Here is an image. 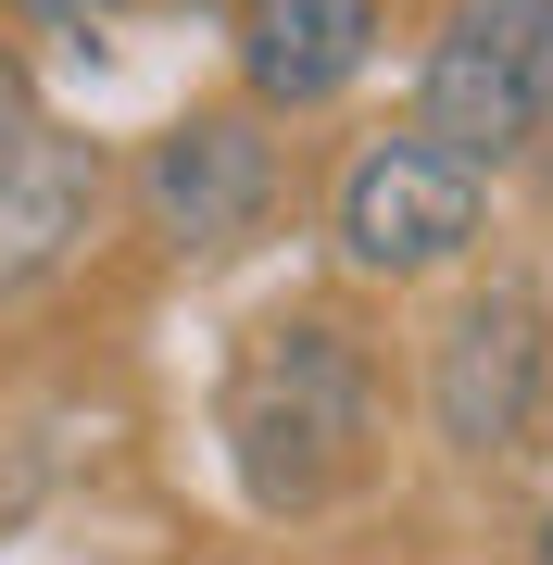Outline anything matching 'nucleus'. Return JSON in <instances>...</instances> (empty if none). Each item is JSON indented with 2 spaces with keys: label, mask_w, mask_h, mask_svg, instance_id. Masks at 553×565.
I'll list each match as a JSON object with an SVG mask.
<instances>
[{
  "label": "nucleus",
  "mask_w": 553,
  "mask_h": 565,
  "mask_svg": "<svg viewBox=\"0 0 553 565\" xmlns=\"http://www.w3.org/2000/svg\"><path fill=\"white\" fill-rule=\"evenodd\" d=\"M541 427H553V403H541Z\"/></svg>",
  "instance_id": "11"
},
{
  "label": "nucleus",
  "mask_w": 553,
  "mask_h": 565,
  "mask_svg": "<svg viewBox=\"0 0 553 565\" xmlns=\"http://www.w3.org/2000/svg\"><path fill=\"white\" fill-rule=\"evenodd\" d=\"M13 25H39V39H88V25H114L126 0H0Z\"/></svg>",
  "instance_id": "8"
},
{
  "label": "nucleus",
  "mask_w": 553,
  "mask_h": 565,
  "mask_svg": "<svg viewBox=\"0 0 553 565\" xmlns=\"http://www.w3.org/2000/svg\"><path fill=\"white\" fill-rule=\"evenodd\" d=\"M390 39L377 0H226V63H240L252 114H328L340 88H365V63Z\"/></svg>",
  "instance_id": "7"
},
{
  "label": "nucleus",
  "mask_w": 553,
  "mask_h": 565,
  "mask_svg": "<svg viewBox=\"0 0 553 565\" xmlns=\"http://www.w3.org/2000/svg\"><path fill=\"white\" fill-rule=\"evenodd\" d=\"M415 126L478 177L529 163L553 139V0H453L415 63Z\"/></svg>",
  "instance_id": "5"
},
{
  "label": "nucleus",
  "mask_w": 553,
  "mask_h": 565,
  "mask_svg": "<svg viewBox=\"0 0 553 565\" xmlns=\"http://www.w3.org/2000/svg\"><path fill=\"white\" fill-rule=\"evenodd\" d=\"M114 214V151L76 139V126H25V139H0V302H25V289H51L63 264L102 239Z\"/></svg>",
  "instance_id": "6"
},
{
  "label": "nucleus",
  "mask_w": 553,
  "mask_h": 565,
  "mask_svg": "<svg viewBox=\"0 0 553 565\" xmlns=\"http://www.w3.org/2000/svg\"><path fill=\"white\" fill-rule=\"evenodd\" d=\"M25 126H39V76H25L13 51H0V139H25Z\"/></svg>",
  "instance_id": "9"
},
{
  "label": "nucleus",
  "mask_w": 553,
  "mask_h": 565,
  "mask_svg": "<svg viewBox=\"0 0 553 565\" xmlns=\"http://www.w3.org/2000/svg\"><path fill=\"white\" fill-rule=\"evenodd\" d=\"M415 403H428V440L453 465H515L541 440L553 403V315L529 277H478L453 289V315L428 327V364H415Z\"/></svg>",
  "instance_id": "4"
},
{
  "label": "nucleus",
  "mask_w": 553,
  "mask_h": 565,
  "mask_svg": "<svg viewBox=\"0 0 553 565\" xmlns=\"http://www.w3.org/2000/svg\"><path fill=\"white\" fill-rule=\"evenodd\" d=\"M529 565H553V515H541V527H529Z\"/></svg>",
  "instance_id": "10"
},
{
  "label": "nucleus",
  "mask_w": 553,
  "mask_h": 565,
  "mask_svg": "<svg viewBox=\"0 0 553 565\" xmlns=\"http://www.w3.org/2000/svg\"><path fill=\"white\" fill-rule=\"evenodd\" d=\"M377 352L352 340V315L328 302H277L240 327V352H226L214 377V440H226V478H240V503L265 527H302L365 490L377 465Z\"/></svg>",
  "instance_id": "1"
},
{
  "label": "nucleus",
  "mask_w": 553,
  "mask_h": 565,
  "mask_svg": "<svg viewBox=\"0 0 553 565\" xmlns=\"http://www.w3.org/2000/svg\"><path fill=\"white\" fill-rule=\"evenodd\" d=\"M478 239H491V177L453 163L428 126L365 139V151L340 163V189H328V252H340V277H365V289L466 277Z\"/></svg>",
  "instance_id": "2"
},
{
  "label": "nucleus",
  "mask_w": 553,
  "mask_h": 565,
  "mask_svg": "<svg viewBox=\"0 0 553 565\" xmlns=\"http://www.w3.org/2000/svg\"><path fill=\"white\" fill-rule=\"evenodd\" d=\"M277 189H289V151H277V114H252V102H189L126 163V214H139V239L164 264L252 252L277 226Z\"/></svg>",
  "instance_id": "3"
}]
</instances>
